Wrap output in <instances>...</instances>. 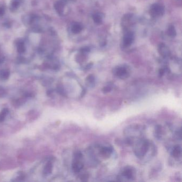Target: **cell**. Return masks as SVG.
<instances>
[{
	"label": "cell",
	"instance_id": "1",
	"mask_svg": "<svg viewBox=\"0 0 182 182\" xmlns=\"http://www.w3.org/2000/svg\"><path fill=\"white\" fill-rule=\"evenodd\" d=\"M150 143L145 139H139L135 144L134 152L139 159H143L145 156L150 148Z\"/></svg>",
	"mask_w": 182,
	"mask_h": 182
},
{
	"label": "cell",
	"instance_id": "2",
	"mask_svg": "<svg viewBox=\"0 0 182 182\" xmlns=\"http://www.w3.org/2000/svg\"><path fill=\"white\" fill-rule=\"evenodd\" d=\"M135 169L130 166H126L122 170L121 177L127 180H133L135 177Z\"/></svg>",
	"mask_w": 182,
	"mask_h": 182
},
{
	"label": "cell",
	"instance_id": "3",
	"mask_svg": "<svg viewBox=\"0 0 182 182\" xmlns=\"http://www.w3.org/2000/svg\"><path fill=\"white\" fill-rule=\"evenodd\" d=\"M113 73L115 76L121 79H125L129 76V71L125 67H118L114 68Z\"/></svg>",
	"mask_w": 182,
	"mask_h": 182
},
{
	"label": "cell",
	"instance_id": "4",
	"mask_svg": "<svg viewBox=\"0 0 182 182\" xmlns=\"http://www.w3.org/2000/svg\"><path fill=\"white\" fill-rule=\"evenodd\" d=\"M113 151V148L111 146H102L100 148L99 153L101 157L104 159H107L111 156Z\"/></svg>",
	"mask_w": 182,
	"mask_h": 182
},
{
	"label": "cell",
	"instance_id": "5",
	"mask_svg": "<svg viewBox=\"0 0 182 182\" xmlns=\"http://www.w3.org/2000/svg\"><path fill=\"white\" fill-rule=\"evenodd\" d=\"M82 160V159L74 158L73 162L72 164V170L74 171V173L78 174L82 171V169H83L84 165Z\"/></svg>",
	"mask_w": 182,
	"mask_h": 182
},
{
	"label": "cell",
	"instance_id": "6",
	"mask_svg": "<svg viewBox=\"0 0 182 182\" xmlns=\"http://www.w3.org/2000/svg\"><path fill=\"white\" fill-rule=\"evenodd\" d=\"M151 12L153 16H157L163 12V9L159 4H153L151 9Z\"/></svg>",
	"mask_w": 182,
	"mask_h": 182
},
{
	"label": "cell",
	"instance_id": "7",
	"mask_svg": "<svg viewBox=\"0 0 182 182\" xmlns=\"http://www.w3.org/2000/svg\"><path fill=\"white\" fill-rule=\"evenodd\" d=\"M182 153V148L180 145H176L173 148L171 151V156L174 158H179L181 156Z\"/></svg>",
	"mask_w": 182,
	"mask_h": 182
},
{
	"label": "cell",
	"instance_id": "8",
	"mask_svg": "<svg viewBox=\"0 0 182 182\" xmlns=\"http://www.w3.org/2000/svg\"><path fill=\"white\" fill-rule=\"evenodd\" d=\"M85 84L89 88H93L95 87V78L93 75H89L85 79Z\"/></svg>",
	"mask_w": 182,
	"mask_h": 182
},
{
	"label": "cell",
	"instance_id": "9",
	"mask_svg": "<svg viewBox=\"0 0 182 182\" xmlns=\"http://www.w3.org/2000/svg\"><path fill=\"white\" fill-rule=\"evenodd\" d=\"M133 35L131 32L128 33L124 38V44L126 46H128L131 44L133 42Z\"/></svg>",
	"mask_w": 182,
	"mask_h": 182
},
{
	"label": "cell",
	"instance_id": "10",
	"mask_svg": "<svg viewBox=\"0 0 182 182\" xmlns=\"http://www.w3.org/2000/svg\"><path fill=\"white\" fill-rule=\"evenodd\" d=\"M52 164L51 162H48L44 168V174L46 175L50 174L52 172Z\"/></svg>",
	"mask_w": 182,
	"mask_h": 182
},
{
	"label": "cell",
	"instance_id": "11",
	"mask_svg": "<svg viewBox=\"0 0 182 182\" xmlns=\"http://www.w3.org/2000/svg\"><path fill=\"white\" fill-rule=\"evenodd\" d=\"M160 51L161 55L163 56V57H167L169 55V50L164 44L160 45Z\"/></svg>",
	"mask_w": 182,
	"mask_h": 182
},
{
	"label": "cell",
	"instance_id": "12",
	"mask_svg": "<svg viewBox=\"0 0 182 182\" xmlns=\"http://www.w3.org/2000/svg\"><path fill=\"white\" fill-rule=\"evenodd\" d=\"M8 113H9V110L7 108H4L1 111V112L0 113V122L4 121V119Z\"/></svg>",
	"mask_w": 182,
	"mask_h": 182
},
{
	"label": "cell",
	"instance_id": "13",
	"mask_svg": "<svg viewBox=\"0 0 182 182\" xmlns=\"http://www.w3.org/2000/svg\"><path fill=\"white\" fill-rule=\"evenodd\" d=\"M168 34H169V36H171V37H174L176 35V30H175L174 27L173 26H171L169 27V29H168Z\"/></svg>",
	"mask_w": 182,
	"mask_h": 182
},
{
	"label": "cell",
	"instance_id": "14",
	"mask_svg": "<svg viewBox=\"0 0 182 182\" xmlns=\"http://www.w3.org/2000/svg\"><path fill=\"white\" fill-rule=\"evenodd\" d=\"M82 30V27L79 24L75 25L73 27V32L74 33H78L80 32Z\"/></svg>",
	"mask_w": 182,
	"mask_h": 182
},
{
	"label": "cell",
	"instance_id": "15",
	"mask_svg": "<svg viewBox=\"0 0 182 182\" xmlns=\"http://www.w3.org/2000/svg\"><path fill=\"white\" fill-rule=\"evenodd\" d=\"M112 89H113V87H112V85H111V84H108V85H107L103 88L102 91L104 93H110V92L112 91Z\"/></svg>",
	"mask_w": 182,
	"mask_h": 182
},
{
	"label": "cell",
	"instance_id": "16",
	"mask_svg": "<svg viewBox=\"0 0 182 182\" xmlns=\"http://www.w3.org/2000/svg\"><path fill=\"white\" fill-rule=\"evenodd\" d=\"M93 19L95 23H97V24H101L102 22V18L100 17V16L98 15H94L93 16Z\"/></svg>",
	"mask_w": 182,
	"mask_h": 182
},
{
	"label": "cell",
	"instance_id": "17",
	"mask_svg": "<svg viewBox=\"0 0 182 182\" xmlns=\"http://www.w3.org/2000/svg\"><path fill=\"white\" fill-rule=\"evenodd\" d=\"M156 135H157V138H159V137L161 136V135L162 134V128H161V126L160 125H158L156 127Z\"/></svg>",
	"mask_w": 182,
	"mask_h": 182
},
{
	"label": "cell",
	"instance_id": "18",
	"mask_svg": "<svg viewBox=\"0 0 182 182\" xmlns=\"http://www.w3.org/2000/svg\"><path fill=\"white\" fill-rule=\"evenodd\" d=\"M9 76V73L8 72H3L1 74V77L3 79H7Z\"/></svg>",
	"mask_w": 182,
	"mask_h": 182
},
{
	"label": "cell",
	"instance_id": "19",
	"mask_svg": "<svg viewBox=\"0 0 182 182\" xmlns=\"http://www.w3.org/2000/svg\"><path fill=\"white\" fill-rule=\"evenodd\" d=\"M165 70L164 69H162H162H160L159 70V72L160 76H163V74L165 73Z\"/></svg>",
	"mask_w": 182,
	"mask_h": 182
}]
</instances>
